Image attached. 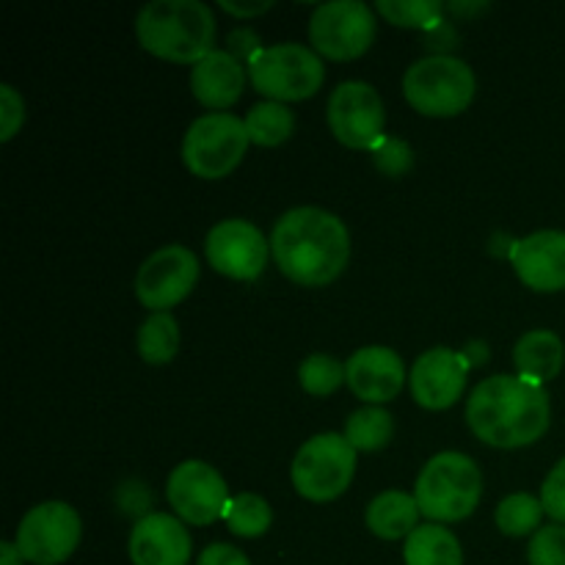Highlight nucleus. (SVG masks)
Here are the masks:
<instances>
[{
    "instance_id": "nucleus-5",
    "label": "nucleus",
    "mask_w": 565,
    "mask_h": 565,
    "mask_svg": "<svg viewBox=\"0 0 565 565\" xmlns=\"http://www.w3.org/2000/svg\"><path fill=\"white\" fill-rule=\"evenodd\" d=\"M475 72L456 55H428L414 61L403 75V94L423 116L450 119L463 114L475 99Z\"/></svg>"
},
{
    "instance_id": "nucleus-17",
    "label": "nucleus",
    "mask_w": 565,
    "mask_h": 565,
    "mask_svg": "<svg viewBox=\"0 0 565 565\" xmlns=\"http://www.w3.org/2000/svg\"><path fill=\"white\" fill-rule=\"evenodd\" d=\"M345 384L351 386L359 401L381 406L401 395L403 384H406V367L392 348H359L345 362Z\"/></svg>"
},
{
    "instance_id": "nucleus-31",
    "label": "nucleus",
    "mask_w": 565,
    "mask_h": 565,
    "mask_svg": "<svg viewBox=\"0 0 565 565\" xmlns=\"http://www.w3.org/2000/svg\"><path fill=\"white\" fill-rule=\"evenodd\" d=\"M373 163L381 174L386 177H403L412 171L414 166V152L406 141L401 138L384 136L379 141V147L373 149Z\"/></svg>"
},
{
    "instance_id": "nucleus-20",
    "label": "nucleus",
    "mask_w": 565,
    "mask_h": 565,
    "mask_svg": "<svg viewBox=\"0 0 565 565\" xmlns=\"http://www.w3.org/2000/svg\"><path fill=\"white\" fill-rule=\"evenodd\" d=\"M565 362L563 340L555 331L535 329L527 331L522 340L513 348V364H516L519 375L535 384H544L561 375Z\"/></svg>"
},
{
    "instance_id": "nucleus-32",
    "label": "nucleus",
    "mask_w": 565,
    "mask_h": 565,
    "mask_svg": "<svg viewBox=\"0 0 565 565\" xmlns=\"http://www.w3.org/2000/svg\"><path fill=\"white\" fill-rule=\"evenodd\" d=\"M541 505H544L546 516L555 519L557 524H565V458L546 475L544 486H541Z\"/></svg>"
},
{
    "instance_id": "nucleus-29",
    "label": "nucleus",
    "mask_w": 565,
    "mask_h": 565,
    "mask_svg": "<svg viewBox=\"0 0 565 565\" xmlns=\"http://www.w3.org/2000/svg\"><path fill=\"white\" fill-rule=\"evenodd\" d=\"M298 381H301V390L307 395L329 397L331 392H337L345 384V364L337 362L334 356H326V353H315V356L301 362Z\"/></svg>"
},
{
    "instance_id": "nucleus-14",
    "label": "nucleus",
    "mask_w": 565,
    "mask_h": 565,
    "mask_svg": "<svg viewBox=\"0 0 565 565\" xmlns=\"http://www.w3.org/2000/svg\"><path fill=\"white\" fill-rule=\"evenodd\" d=\"M204 257L226 279L254 281L268 265L270 241H265L252 221L226 218L207 232Z\"/></svg>"
},
{
    "instance_id": "nucleus-6",
    "label": "nucleus",
    "mask_w": 565,
    "mask_h": 565,
    "mask_svg": "<svg viewBox=\"0 0 565 565\" xmlns=\"http://www.w3.org/2000/svg\"><path fill=\"white\" fill-rule=\"evenodd\" d=\"M254 92L270 103H301L315 97L326 81V66L315 50L287 42L263 47L248 64Z\"/></svg>"
},
{
    "instance_id": "nucleus-21",
    "label": "nucleus",
    "mask_w": 565,
    "mask_h": 565,
    "mask_svg": "<svg viewBox=\"0 0 565 565\" xmlns=\"http://www.w3.org/2000/svg\"><path fill=\"white\" fill-rule=\"evenodd\" d=\"M367 530L384 541L408 539L419 527V505L406 491H384L367 508Z\"/></svg>"
},
{
    "instance_id": "nucleus-22",
    "label": "nucleus",
    "mask_w": 565,
    "mask_h": 565,
    "mask_svg": "<svg viewBox=\"0 0 565 565\" xmlns=\"http://www.w3.org/2000/svg\"><path fill=\"white\" fill-rule=\"evenodd\" d=\"M403 561L406 565H463V550L441 524H419L406 539Z\"/></svg>"
},
{
    "instance_id": "nucleus-3",
    "label": "nucleus",
    "mask_w": 565,
    "mask_h": 565,
    "mask_svg": "<svg viewBox=\"0 0 565 565\" xmlns=\"http://www.w3.org/2000/svg\"><path fill=\"white\" fill-rule=\"evenodd\" d=\"M136 36L154 58L196 66L215 50V17L199 0H152L138 11Z\"/></svg>"
},
{
    "instance_id": "nucleus-27",
    "label": "nucleus",
    "mask_w": 565,
    "mask_h": 565,
    "mask_svg": "<svg viewBox=\"0 0 565 565\" xmlns=\"http://www.w3.org/2000/svg\"><path fill=\"white\" fill-rule=\"evenodd\" d=\"M375 11L386 22L414 31H439L445 6L439 0H379Z\"/></svg>"
},
{
    "instance_id": "nucleus-37",
    "label": "nucleus",
    "mask_w": 565,
    "mask_h": 565,
    "mask_svg": "<svg viewBox=\"0 0 565 565\" xmlns=\"http://www.w3.org/2000/svg\"><path fill=\"white\" fill-rule=\"evenodd\" d=\"M22 561H25V557L20 555L14 541H3V544H0V565H22Z\"/></svg>"
},
{
    "instance_id": "nucleus-8",
    "label": "nucleus",
    "mask_w": 565,
    "mask_h": 565,
    "mask_svg": "<svg viewBox=\"0 0 565 565\" xmlns=\"http://www.w3.org/2000/svg\"><path fill=\"white\" fill-rule=\"evenodd\" d=\"M356 475V450L342 434H318L292 458L290 478L309 502H331L348 491Z\"/></svg>"
},
{
    "instance_id": "nucleus-38",
    "label": "nucleus",
    "mask_w": 565,
    "mask_h": 565,
    "mask_svg": "<svg viewBox=\"0 0 565 565\" xmlns=\"http://www.w3.org/2000/svg\"><path fill=\"white\" fill-rule=\"evenodd\" d=\"M450 9L456 11V14H469V11H480V9H486V6H483V3H480V6H467V3L461 6V3H452Z\"/></svg>"
},
{
    "instance_id": "nucleus-12",
    "label": "nucleus",
    "mask_w": 565,
    "mask_h": 565,
    "mask_svg": "<svg viewBox=\"0 0 565 565\" xmlns=\"http://www.w3.org/2000/svg\"><path fill=\"white\" fill-rule=\"evenodd\" d=\"M199 281V259L185 246H163L149 254L136 274V296L152 312H169L191 296Z\"/></svg>"
},
{
    "instance_id": "nucleus-28",
    "label": "nucleus",
    "mask_w": 565,
    "mask_h": 565,
    "mask_svg": "<svg viewBox=\"0 0 565 565\" xmlns=\"http://www.w3.org/2000/svg\"><path fill=\"white\" fill-rule=\"evenodd\" d=\"M224 522L230 533L241 535V539H259L270 530L274 513L259 494H237L226 505Z\"/></svg>"
},
{
    "instance_id": "nucleus-25",
    "label": "nucleus",
    "mask_w": 565,
    "mask_h": 565,
    "mask_svg": "<svg viewBox=\"0 0 565 565\" xmlns=\"http://www.w3.org/2000/svg\"><path fill=\"white\" fill-rule=\"evenodd\" d=\"M243 121H246L248 138L257 147H281L292 136V130H296L292 110L281 103H270V99L254 105Z\"/></svg>"
},
{
    "instance_id": "nucleus-11",
    "label": "nucleus",
    "mask_w": 565,
    "mask_h": 565,
    "mask_svg": "<svg viewBox=\"0 0 565 565\" xmlns=\"http://www.w3.org/2000/svg\"><path fill=\"white\" fill-rule=\"evenodd\" d=\"M386 125L381 94L364 81H345L329 97V127L337 141L348 149L379 147Z\"/></svg>"
},
{
    "instance_id": "nucleus-36",
    "label": "nucleus",
    "mask_w": 565,
    "mask_h": 565,
    "mask_svg": "<svg viewBox=\"0 0 565 565\" xmlns=\"http://www.w3.org/2000/svg\"><path fill=\"white\" fill-rule=\"evenodd\" d=\"M270 9H274L270 0H263V3H230V0H224V3H221V11L237 17V20H252V17L265 14V11Z\"/></svg>"
},
{
    "instance_id": "nucleus-9",
    "label": "nucleus",
    "mask_w": 565,
    "mask_h": 565,
    "mask_svg": "<svg viewBox=\"0 0 565 565\" xmlns=\"http://www.w3.org/2000/svg\"><path fill=\"white\" fill-rule=\"evenodd\" d=\"M309 42L323 58H359L375 42V11L362 0H331L318 6L309 20Z\"/></svg>"
},
{
    "instance_id": "nucleus-1",
    "label": "nucleus",
    "mask_w": 565,
    "mask_h": 565,
    "mask_svg": "<svg viewBox=\"0 0 565 565\" xmlns=\"http://www.w3.org/2000/svg\"><path fill=\"white\" fill-rule=\"evenodd\" d=\"M270 257L296 285L323 287L345 270L351 259V235L329 210H287L270 232Z\"/></svg>"
},
{
    "instance_id": "nucleus-10",
    "label": "nucleus",
    "mask_w": 565,
    "mask_h": 565,
    "mask_svg": "<svg viewBox=\"0 0 565 565\" xmlns=\"http://www.w3.org/2000/svg\"><path fill=\"white\" fill-rule=\"evenodd\" d=\"M83 522L66 502H42L22 516L17 527V550L33 565H58L75 555Z\"/></svg>"
},
{
    "instance_id": "nucleus-24",
    "label": "nucleus",
    "mask_w": 565,
    "mask_h": 565,
    "mask_svg": "<svg viewBox=\"0 0 565 565\" xmlns=\"http://www.w3.org/2000/svg\"><path fill=\"white\" fill-rule=\"evenodd\" d=\"M395 434L392 414L381 406H364L353 412L345 423V439L356 452L384 450Z\"/></svg>"
},
{
    "instance_id": "nucleus-30",
    "label": "nucleus",
    "mask_w": 565,
    "mask_h": 565,
    "mask_svg": "<svg viewBox=\"0 0 565 565\" xmlns=\"http://www.w3.org/2000/svg\"><path fill=\"white\" fill-rule=\"evenodd\" d=\"M530 565H565V524H546L530 539Z\"/></svg>"
},
{
    "instance_id": "nucleus-2",
    "label": "nucleus",
    "mask_w": 565,
    "mask_h": 565,
    "mask_svg": "<svg viewBox=\"0 0 565 565\" xmlns=\"http://www.w3.org/2000/svg\"><path fill=\"white\" fill-rule=\"evenodd\" d=\"M550 395L544 384L522 375H491L467 401V423L489 447L519 450L535 445L550 430Z\"/></svg>"
},
{
    "instance_id": "nucleus-13",
    "label": "nucleus",
    "mask_w": 565,
    "mask_h": 565,
    "mask_svg": "<svg viewBox=\"0 0 565 565\" xmlns=\"http://www.w3.org/2000/svg\"><path fill=\"white\" fill-rule=\"evenodd\" d=\"M166 497L174 508L177 519L196 527L224 519L226 505H230V489L221 478L218 469L204 461H182L166 483Z\"/></svg>"
},
{
    "instance_id": "nucleus-23",
    "label": "nucleus",
    "mask_w": 565,
    "mask_h": 565,
    "mask_svg": "<svg viewBox=\"0 0 565 565\" xmlns=\"http://www.w3.org/2000/svg\"><path fill=\"white\" fill-rule=\"evenodd\" d=\"M138 353L147 364H169L180 351V323L169 312H152L136 337Z\"/></svg>"
},
{
    "instance_id": "nucleus-35",
    "label": "nucleus",
    "mask_w": 565,
    "mask_h": 565,
    "mask_svg": "<svg viewBox=\"0 0 565 565\" xmlns=\"http://www.w3.org/2000/svg\"><path fill=\"white\" fill-rule=\"evenodd\" d=\"M259 50H263V44H259L257 33L248 31V28H243V31H235L230 36V53L235 55L241 64H246V66L252 64V58L259 53Z\"/></svg>"
},
{
    "instance_id": "nucleus-34",
    "label": "nucleus",
    "mask_w": 565,
    "mask_h": 565,
    "mask_svg": "<svg viewBox=\"0 0 565 565\" xmlns=\"http://www.w3.org/2000/svg\"><path fill=\"white\" fill-rule=\"evenodd\" d=\"M196 565H252V561L232 544H210Z\"/></svg>"
},
{
    "instance_id": "nucleus-26",
    "label": "nucleus",
    "mask_w": 565,
    "mask_h": 565,
    "mask_svg": "<svg viewBox=\"0 0 565 565\" xmlns=\"http://www.w3.org/2000/svg\"><path fill=\"white\" fill-rule=\"evenodd\" d=\"M544 505L541 497L533 494H519L505 497L494 513V522L500 533L511 535V539H524V535H535L541 530V519H544Z\"/></svg>"
},
{
    "instance_id": "nucleus-7",
    "label": "nucleus",
    "mask_w": 565,
    "mask_h": 565,
    "mask_svg": "<svg viewBox=\"0 0 565 565\" xmlns=\"http://www.w3.org/2000/svg\"><path fill=\"white\" fill-rule=\"evenodd\" d=\"M248 143L246 121L235 114H204L182 138V160L199 180H221L243 163Z\"/></svg>"
},
{
    "instance_id": "nucleus-16",
    "label": "nucleus",
    "mask_w": 565,
    "mask_h": 565,
    "mask_svg": "<svg viewBox=\"0 0 565 565\" xmlns=\"http://www.w3.org/2000/svg\"><path fill=\"white\" fill-rule=\"evenodd\" d=\"M511 265L535 292L565 290V232L541 230L511 243Z\"/></svg>"
},
{
    "instance_id": "nucleus-33",
    "label": "nucleus",
    "mask_w": 565,
    "mask_h": 565,
    "mask_svg": "<svg viewBox=\"0 0 565 565\" xmlns=\"http://www.w3.org/2000/svg\"><path fill=\"white\" fill-rule=\"evenodd\" d=\"M25 121V103L14 86H0V141H11Z\"/></svg>"
},
{
    "instance_id": "nucleus-19",
    "label": "nucleus",
    "mask_w": 565,
    "mask_h": 565,
    "mask_svg": "<svg viewBox=\"0 0 565 565\" xmlns=\"http://www.w3.org/2000/svg\"><path fill=\"white\" fill-rule=\"evenodd\" d=\"M243 86H246V70L230 50H213L191 70L193 97L213 114H226V108L241 99Z\"/></svg>"
},
{
    "instance_id": "nucleus-4",
    "label": "nucleus",
    "mask_w": 565,
    "mask_h": 565,
    "mask_svg": "<svg viewBox=\"0 0 565 565\" xmlns=\"http://www.w3.org/2000/svg\"><path fill=\"white\" fill-rule=\"evenodd\" d=\"M483 497L480 467L463 452H439L419 472L414 486V500L419 513L436 524L461 522L472 516Z\"/></svg>"
},
{
    "instance_id": "nucleus-15",
    "label": "nucleus",
    "mask_w": 565,
    "mask_h": 565,
    "mask_svg": "<svg viewBox=\"0 0 565 565\" xmlns=\"http://www.w3.org/2000/svg\"><path fill=\"white\" fill-rule=\"evenodd\" d=\"M469 370L472 364H469L467 353H458L452 348H430L408 373L414 401L428 412H445V408L456 406L467 386Z\"/></svg>"
},
{
    "instance_id": "nucleus-18",
    "label": "nucleus",
    "mask_w": 565,
    "mask_h": 565,
    "mask_svg": "<svg viewBox=\"0 0 565 565\" xmlns=\"http://www.w3.org/2000/svg\"><path fill=\"white\" fill-rule=\"evenodd\" d=\"M127 552L132 565H188L193 541L185 524L171 513H147L132 527Z\"/></svg>"
}]
</instances>
